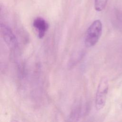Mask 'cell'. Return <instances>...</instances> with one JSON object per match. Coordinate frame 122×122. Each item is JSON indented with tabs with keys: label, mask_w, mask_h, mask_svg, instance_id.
<instances>
[{
	"label": "cell",
	"mask_w": 122,
	"mask_h": 122,
	"mask_svg": "<svg viewBox=\"0 0 122 122\" xmlns=\"http://www.w3.org/2000/svg\"><path fill=\"white\" fill-rule=\"evenodd\" d=\"M102 25L101 21L96 20L88 27L85 36V44L87 47L94 46L99 41L102 33Z\"/></svg>",
	"instance_id": "1"
},
{
	"label": "cell",
	"mask_w": 122,
	"mask_h": 122,
	"mask_svg": "<svg viewBox=\"0 0 122 122\" xmlns=\"http://www.w3.org/2000/svg\"><path fill=\"white\" fill-rule=\"evenodd\" d=\"M109 89V83L107 78L101 80L97 87L95 97V106L97 110H101L105 106Z\"/></svg>",
	"instance_id": "2"
},
{
	"label": "cell",
	"mask_w": 122,
	"mask_h": 122,
	"mask_svg": "<svg viewBox=\"0 0 122 122\" xmlns=\"http://www.w3.org/2000/svg\"><path fill=\"white\" fill-rule=\"evenodd\" d=\"M0 27L1 35L7 45L10 49H15L18 45L17 40L10 27L2 22Z\"/></svg>",
	"instance_id": "3"
},
{
	"label": "cell",
	"mask_w": 122,
	"mask_h": 122,
	"mask_svg": "<svg viewBox=\"0 0 122 122\" xmlns=\"http://www.w3.org/2000/svg\"><path fill=\"white\" fill-rule=\"evenodd\" d=\"M33 26L38 31V37L40 39L43 38L49 28L48 22L43 18L37 17L33 20Z\"/></svg>",
	"instance_id": "4"
},
{
	"label": "cell",
	"mask_w": 122,
	"mask_h": 122,
	"mask_svg": "<svg viewBox=\"0 0 122 122\" xmlns=\"http://www.w3.org/2000/svg\"><path fill=\"white\" fill-rule=\"evenodd\" d=\"M113 19L114 23L119 27H122V10L115 8L113 11Z\"/></svg>",
	"instance_id": "5"
},
{
	"label": "cell",
	"mask_w": 122,
	"mask_h": 122,
	"mask_svg": "<svg viewBox=\"0 0 122 122\" xmlns=\"http://www.w3.org/2000/svg\"><path fill=\"white\" fill-rule=\"evenodd\" d=\"M108 0H94V8L96 10L101 11L104 10Z\"/></svg>",
	"instance_id": "6"
}]
</instances>
